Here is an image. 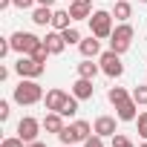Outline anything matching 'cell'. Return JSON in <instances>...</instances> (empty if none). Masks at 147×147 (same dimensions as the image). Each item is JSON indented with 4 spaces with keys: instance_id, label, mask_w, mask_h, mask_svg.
Here are the masks:
<instances>
[{
    "instance_id": "obj_1",
    "label": "cell",
    "mask_w": 147,
    "mask_h": 147,
    "mask_svg": "<svg viewBox=\"0 0 147 147\" xmlns=\"http://www.w3.org/2000/svg\"><path fill=\"white\" fill-rule=\"evenodd\" d=\"M12 101L20 107H32V104L43 101V87L38 84V78H20V84L12 92Z\"/></svg>"
},
{
    "instance_id": "obj_2",
    "label": "cell",
    "mask_w": 147,
    "mask_h": 147,
    "mask_svg": "<svg viewBox=\"0 0 147 147\" xmlns=\"http://www.w3.org/2000/svg\"><path fill=\"white\" fill-rule=\"evenodd\" d=\"M90 133H95L92 124L84 121V118H78V121L66 124V127L58 133V138H61V144H84V141L90 138Z\"/></svg>"
},
{
    "instance_id": "obj_3",
    "label": "cell",
    "mask_w": 147,
    "mask_h": 147,
    "mask_svg": "<svg viewBox=\"0 0 147 147\" xmlns=\"http://www.w3.org/2000/svg\"><path fill=\"white\" fill-rule=\"evenodd\" d=\"M113 12H104V9H98V12H92L90 15V32L98 38V40H107L110 35H113Z\"/></svg>"
},
{
    "instance_id": "obj_4",
    "label": "cell",
    "mask_w": 147,
    "mask_h": 147,
    "mask_svg": "<svg viewBox=\"0 0 147 147\" xmlns=\"http://www.w3.org/2000/svg\"><path fill=\"white\" fill-rule=\"evenodd\" d=\"M133 35H136V29H133L130 23L115 26V29H113V35H110V49H113V52H118V55H124V52L130 49V43H133Z\"/></svg>"
},
{
    "instance_id": "obj_5",
    "label": "cell",
    "mask_w": 147,
    "mask_h": 147,
    "mask_svg": "<svg viewBox=\"0 0 147 147\" xmlns=\"http://www.w3.org/2000/svg\"><path fill=\"white\" fill-rule=\"evenodd\" d=\"M15 72H18L20 78H40L43 72H46V63L35 61L32 55H20L18 63H15Z\"/></svg>"
},
{
    "instance_id": "obj_6",
    "label": "cell",
    "mask_w": 147,
    "mask_h": 147,
    "mask_svg": "<svg viewBox=\"0 0 147 147\" xmlns=\"http://www.w3.org/2000/svg\"><path fill=\"white\" fill-rule=\"evenodd\" d=\"M98 63H101V72H104V75H110V78H121V75H124L121 55H118V52H113V49L101 52V55H98Z\"/></svg>"
},
{
    "instance_id": "obj_7",
    "label": "cell",
    "mask_w": 147,
    "mask_h": 147,
    "mask_svg": "<svg viewBox=\"0 0 147 147\" xmlns=\"http://www.w3.org/2000/svg\"><path fill=\"white\" fill-rule=\"evenodd\" d=\"M9 43H12V52H18V55H29V52L40 43V38L32 35V32H15V35L9 38Z\"/></svg>"
},
{
    "instance_id": "obj_8",
    "label": "cell",
    "mask_w": 147,
    "mask_h": 147,
    "mask_svg": "<svg viewBox=\"0 0 147 147\" xmlns=\"http://www.w3.org/2000/svg\"><path fill=\"white\" fill-rule=\"evenodd\" d=\"M40 127H43V121H38V118H32V115H23V118L18 121V136H20L26 144H29V141H38Z\"/></svg>"
},
{
    "instance_id": "obj_9",
    "label": "cell",
    "mask_w": 147,
    "mask_h": 147,
    "mask_svg": "<svg viewBox=\"0 0 147 147\" xmlns=\"http://www.w3.org/2000/svg\"><path fill=\"white\" fill-rule=\"evenodd\" d=\"M69 15H72V20H90L92 0H72L69 3Z\"/></svg>"
},
{
    "instance_id": "obj_10",
    "label": "cell",
    "mask_w": 147,
    "mask_h": 147,
    "mask_svg": "<svg viewBox=\"0 0 147 147\" xmlns=\"http://www.w3.org/2000/svg\"><path fill=\"white\" fill-rule=\"evenodd\" d=\"M72 95H75L78 101H90L95 95V87H92V78H78L75 84H72Z\"/></svg>"
},
{
    "instance_id": "obj_11",
    "label": "cell",
    "mask_w": 147,
    "mask_h": 147,
    "mask_svg": "<svg viewBox=\"0 0 147 147\" xmlns=\"http://www.w3.org/2000/svg\"><path fill=\"white\" fill-rule=\"evenodd\" d=\"M66 98H69V92H63V90H49V92L43 95V104H46V110L61 113V107L66 104Z\"/></svg>"
},
{
    "instance_id": "obj_12",
    "label": "cell",
    "mask_w": 147,
    "mask_h": 147,
    "mask_svg": "<svg viewBox=\"0 0 147 147\" xmlns=\"http://www.w3.org/2000/svg\"><path fill=\"white\" fill-rule=\"evenodd\" d=\"M92 130H95L98 136H104V138H107V136L113 138V136L118 133V130H115V118H113V115H98V118L92 121Z\"/></svg>"
},
{
    "instance_id": "obj_13",
    "label": "cell",
    "mask_w": 147,
    "mask_h": 147,
    "mask_svg": "<svg viewBox=\"0 0 147 147\" xmlns=\"http://www.w3.org/2000/svg\"><path fill=\"white\" fill-rule=\"evenodd\" d=\"M78 49H81L84 58H98V55H101V40H98L95 35H90V38H84V40L78 43Z\"/></svg>"
},
{
    "instance_id": "obj_14",
    "label": "cell",
    "mask_w": 147,
    "mask_h": 147,
    "mask_svg": "<svg viewBox=\"0 0 147 147\" xmlns=\"http://www.w3.org/2000/svg\"><path fill=\"white\" fill-rule=\"evenodd\" d=\"M43 43H46L49 55H61V52L66 49V40H63V35H61V32H49V35L43 38Z\"/></svg>"
},
{
    "instance_id": "obj_15",
    "label": "cell",
    "mask_w": 147,
    "mask_h": 147,
    "mask_svg": "<svg viewBox=\"0 0 147 147\" xmlns=\"http://www.w3.org/2000/svg\"><path fill=\"white\" fill-rule=\"evenodd\" d=\"M63 127H66V124H63V115H61V113H52V110H49V113L43 115V130H46V133H55V136H58Z\"/></svg>"
},
{
    "instance_id": "obj_16",
    "label": "cell",
    "mask_w": 147,
    "mask_h": 147,
    "mask_svg": "<svg viewBox=\"0 0 147 147\" xmlns=\"http://www.w3.org/2000/svg\"><path fill=\"white\" fill-rule=\"evenodd\" d=\"M115 110H118V121H136V118H138V104H136L133 98L124 101V104H118Z\"/></svg>"
},
{
    "instance_id": "obj_17",
    "label": "cell",
    "mask_w": 147,
    "mask_h": 147,
    "mask_svg": "<svg viewBox=\"0 0 147 147\" xmlns=\"http://www.w3.org/2000/svg\"><path fill=\"white\" fill-rule=\"evenodd\" d=\"M52 6H38L35 12H32V23L35 26H52Z\"/></svg>"
},
{
    "instance_id": "obj_18",
    "label": "cell",
    "mask_w": 147,
    "mask_h": 147,
    "mask_svg": "<svg viewBox=\"0 0 147 147\" xmlns=\"http://www.w3.org/2000/svg\"><path fill=\"white\" fill-rule=\"evenodd\" d=\"M69 26H72L69 9H58V12L52 15V29H55V32H63V29H69Z\"/></svg>"
},
{
    "instance_id": "obj_19",
    "label": "cell",
    "mask_w": 147,
    "mask_h": 147,
    "mask_svg": "<svg viewBox=\"0 0 147 147\" xmlns=\"http://www.w3.org/2000/svg\"><path fill=\"white\" fill-rule=\"evenodd\" d=\"M101 72V63H92V58H84L78 63V78H95Z\"/></svg>"
},
{
    "instance_id": "obj_20",
    "label": "cell",
    "mask_w": 147,
    "mask_h": 147,
    "mask_svg": "<svg viewBox=\"0 0 147 147\" xmlns=\"http://www.w3.org/2000/svg\"><path fill=\"white\" fill-rule=\"evenodd\" d=\"M113 18H115V20H121V23H127V20L133 18V6L127 3V0H115V9H113Z\"/></svg>"
},
{
    "instance_id": "obj_21",
    "label": "cell",
    "mask_w": 147,
    "mask_h": 147,
    "mask_svg": "<svg viewBox=\"0 0 147 147\" xmlns=\"http://www.w3.org/2000/svg\"><path fill=\"white\" fill-rule=\"evenodd\" d=\"M107 98H110V104L113 107H118V104H124V101H130L133 95L124 90V87H110V92H107Z\"/></svg>"
},
{
    "instance_id": "obj_22",
    "label": "cell",
    "mask_w": 147,
    "mask_h": 147,
    "mask_svg": "<svg viewBox=\"0 0 147 147\" xmlns=\"http://www.w3.org/2000/svg\"><path fill=\"white\" fill-rule=\"evenodd\" d=\"M61 35H63V40H66V46H75V43H81V40H84V38H81V32H78L75 26H69V29H63Z\"/></svg>"
},
{
    "instance_id": "obj_23",
    "label": "cell",
    "mask_w": 147,
    "mask_h": 147,
    "mask_svg": "<svg viewBox=\"0 0 147 147\" xmlns=\"http://www.w3.org/2000/svg\"><path fill=\"white\" fill-rule=\"evenodd\" d=\"M75 113H78V98H75V95H69V98H66V104L61 107V115H63V118H72Z\"/></svg>"
},
{
    "instance_id": "obj_24",
    "label": "cell",
    "mask_w": 147,
    "mask_h": 147,
    "mask_svg": "<svg viewBox=\"0 0 147 147\" xmlns=\"http://www.w3.org/2000/svg\"><path fill=\"white\" fill-rule=\"evenodd\" d=\"M29 55H32L35 61H40V63H46V58H49V49H46V43L40 40V43H38V46H35V49H32Z\"/></svg>"
},
{
    "instance_id": "obj_25",
    "label": "cell",
    "mask_w": 147,
    "mask_h": 147,
    "mask_svg": "<svg viewBox=\"0 0 147 147\" xmlns=\"http://www.w3.org/2000/svg\"><path fill=\"white\" fill-rule=\"evenodd\" d=\"M130 95H133V101H136L138 107H141V104H147V87H141V84H138V87H136Z\"/></svg>"
},
{
    "instance_id": "obj_26",
    "label": "cell",
    "mask_w": 147,
    "mask_h": 147,
    "mask_svg": "<svg viewBox=\"0 0 147 147\" xmlns=\"http://www.w3.org/2000/svg\"><path fill=\"white\" fill-rule=\"evenodd\" d=\"M113 147H136V144H133V138H127L124 133H115V136H113Z\"/></svg>"
},
{
    "instance_id": "obj_27",
    "label": "cell",
    "mask_w": 147,
    "mask_h": 147,
    "mask_svg": "<svg viewBox=\"0 0 147 147\" xmlns=\"http://www.w3.org/2000/svg\"><path fill=\"white\" fill-rule=\"evenodd\" d=\"M136 127H138V136H141V138H147V113H138Z\"/></svg>"
},
{
    "instance_id": "obj_28",
    "label": "cell",
    "mask_w": 147,
    "mask_h": 147,
    "mask_svg": "<svg viewBox=\"0 0 147 147\" xmlns=\"http://www.w3.org/2000/svg\"><path fill=\"white\" fill-rule=\"evenodd\" d=\"M0 147H26V141L20 138V136H12V138H3V144Z\"/></svg>"
},
{
    "instance_id": "obj_29",
    "label": "cell",
    "mask_w": 147,
    "mask_h": 147,
    "mask_svg": "<svg viewBox=\"0 0 147 147\" xmlns=\"http://www.w3.org/2000/svg\"><path fill=\"white\" fill-rule=\"evenodd\" d=\"M84 147H104V136H98V133H95V136H90V138L84 141Z\"/></svg>"
},
{
    "instance_id": "obj_30",
    "label": "cell",
    "mask_w": 147,
    "mask_h": 147,
    "mask_svg": "<svg viewBox=\"0 0 147 147\" xmlns=\"http://www.w3.org/2000/svg\"><path fill=\"white\" fill-rule=\"evenodd\" d=\"M9 101H0V121H9Z\"/></svg>"
},
{
    "instance_id": "obj_31",
    "label": "cell",
    "mask_w": 147,
    "mask_h": 147,
    "mask_svg": "<svg viewBox=\"0 0 147 147\" xmlns=\"http://www.w3.org/2000/svg\"><path fill=\"white\" fill-rule=\"evenodd\" d=\"M38 0H15V9H32Z\"/></svg>"
},
{
    "instance_id": "obj_32",
    "label": "cell",
    "mask_w": 147,
    "mask_h": 147,
    "mask_svg": "<svg viewBox=\"0 0 147 147\" xmlns=\"http://www.w3.org/2000/svg\"><path fill=\"white\" fill-rule=\"evenodd\" d=\"M9 52H12V43L9 40H0V58H6Z\"/></svg>"
},
{
    "instance_id": "obj_33",
    "label": "cell",
    "mask_w": 147,
    "mask_h": 147,
    "mask_svg": "<svg viewBox=\"0 0 147 147\" xmlns=\"http://www.w3.org/2000/svg\"><path fill=\"white\" fill-rule=\"evenodd\" d=\"M9 6H15V0H0V9H9Z\"/></svg>"
},
{
    "instance_id": "obj_34",
    "label": "cell",
    "mask_w": 147,
    "mask_h": 147,
    "mask_svg": "<svg viewBox=\"0 0 147 147\" xmlns=\"http://www.w3.org/2000/svg\"><path fill=\"white\" fill-rule=\"evenodd\" d=\"M26 147H46V144H43V141H29Z\"/></svg>"
},
{
    "instance_id": "obj_35",
    "label": "cell",
    "mask_w": 147,
    "mask_h": 147,
    "mask_svg": "<svg viewBox=\"0 0 147 147\" xmlns=\"http://www.w3.org/2000/svg\"><path fill=\"white\" fill-rule=\"evenodd\" d=\"M55 0H38V6H52Z\"/></svg>"
},
{
    "instance_id": "obj_36",
    "label": "cell",
    "mask_w": 147,
    "mask_h": 147,
    "mask_svg": "<svg viewBox=\"0 0 147 147\" xmlns=\"http://www.w3.org/2000/svg\"><path fill=\"white\" fill-rule=\"evenodd\" d=\"M138 147H147V141H141V144H138Z\"/></svg>"
},
{
    "instance_id": "obj_37",
    "label": "cell",
    "mask_w": 147,
    "mask_h": 147,
    "mask_svg": "<svg viewBox=\"0 0 147 147\" xmlns=\"http://www.w3.org/2000/svg\"><path fill=\"white\" fill-rule=\"evenodd\" d=\"M63 147H72V144H63Z\"/></svg>"
},
{
    "instance_id": "obj_38",
    "label": "cell",
    "mask_w": 147,
    "mask_h": 147,
    "mask_svg": "<svg viewBox=\"0 0 147 147\" xmlns=\"http://www.w3.org/2000/svg\"><path fill=\"white\" fill-rule=\"evenodd\" d=\"M141 3H147V0H141Z\"/></svg>"
},
{
    "instance_id": "obj_39",
    "label": "cell",
    "mask_w": 147,
    "mask_h": 147,
    "mask_svg": "<svg viewBox=\"0 0 147 147\" xmlns=\"http://www.w3.org/2000/svg\"><path fill=\"white\" fill-rule=\"evenodd\" d=\"M69 3H72V0H69Z\"/></svg>"
}]
</instances>
